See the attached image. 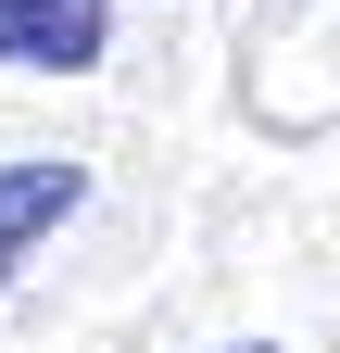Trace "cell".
Instances as JSON below:
<instances>
[{
    "instance_id": "1",
    "label": "cell",
    "mask_w": 340,
    "mask_h": 353,
    "mask_svg": "<svg viewBox=\"0 0 340 353\" xmlns=\"http://www.w3.org/2000/svg\"><path fill=\"white\" fill-rule=\"evenodd\" d=\"M89 202V164H51V152H25V164H0V290H13V265L63 228V214Z\"/></svg>"
},
{
    "instance_id": "2",
    "label": "cell",
    "mask_w": 340,
    "mask_h": 353,
    "mask_svg": "<svg viewBox=\"0 0 340 353\" xmlns=\"http://www.w3.org/2000/svg\"><path fill=\"white\" fill-rule=\"evenodd\" d=\"M0 63H25V76H89V63H101V0H0Z\"/></svg>"
},
{
    "instance_id": "3",
    "label": "cell",
    "mask_w": 340,
    "mask_h": 353,
    "mask_svg": "<svg viewBox=\"0 0 340 353\" xmlns=\"http://www.w3.org/2000/svg\"><path fill=\"white\" fill-rule=\"evenodd\" d=\"M227 353H265V341H227Z\"/></svg>"
}]
</instances>
